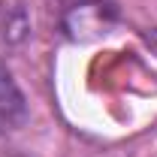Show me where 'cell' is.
<instances>
[{
    "label": "cell",
    "mask_w": 157,
    "mask_h": 157,
    "mask_svg": "<svg viewBox=\"0 0 157 157\" xmlns=\"http://www.w3.org/2000/svg\"><path fill=\"white\" fill-rule=\"evenodd\" d=\"M27 118H30V109H27L24 91L18 88L12 70L0 63V136L15 133L18 127L27 124Z\"/></svg>",
    "instance_id": "cell-1"
}]
</instances>
